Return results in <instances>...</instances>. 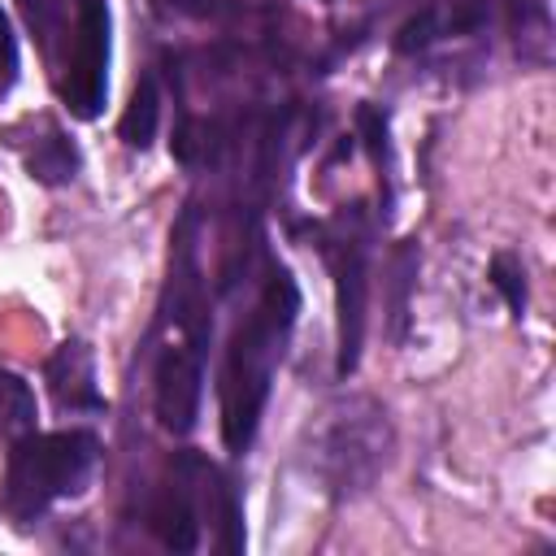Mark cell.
I'll return each mask as SVG.
<instances>
[{
    "mask_svg": "<svg viewBox=\"0 0 556 556\" xmlns=\"http://www.w3.org/2000/svg\"><path fill=\"white\" fill-rule=\"evenodd\" d=\"M295 317H300V287L291 269L274 261L252 313L239 321L222 361V443L230 456H243L261 430L274 369L287 356Z\"/></svg>",
    "mask_w": 556,
    "mask_h": 556,
    "instance_id": "6da1fadb",
    "label": "cell"
},
{
    "mask_svg": "<svg viewBox=\"0 0 556 556\" xmlns=\"http://www.w3.org/2000/svg\"><path fill=\"white\" fill-rule=\"evenodd\" d=\"M204 343L208 334H187L178 348L169 343L156 361V421L182 439L195 430L200 417V400H204Z\"/></svg>",
    "mask_w": 556,
    "mask_h": 556,
    "instance_id": "8992f818",
    "label": "cell"
},
{
    "mask_svg": "<svg viewBox=\"0 0 556 556\" xmlns=\"http://www.w3.org/2000/svg\"><path fill=\"white\" fill-rule=\"evenodd\" d=\"M43 378L61 413H104V395L96 387V356L83 339H65L48 356Z\"/></svg>",
    "mask_w": 556,
    "mask_h": 556,
    "instance_id": "52a82bcc",
    "label": "cell"
},
{
    "mask_svg": "<svg viewBox=\"0 0 556 556\" xmlns=\"http://www.w3.org/2000/svg\"><path fill=\"white\" fill-rule=\"evenodd\" d=\"M395 447L387 408L374 395H339L313 434V473L330 500L365 495L387 469Z\"/></svg>",
    "mask_w": 556,
    "mask_h": 556,
    "instance_id": "3957f363",
    "label": "cell"
},
{
    "mask_svg": "<svg viewBox=\"0 0 556 556\" xmlns=\"http://www.w3.org/2000/svg\"><path fill=\"white\" fill-rule=\"evenodd\" d=\"M486 278H491V287L504 295V308H508L513 317H526L530 291H526V265H521V256H517V252H495Z\"/></svg>",
    "mask_w": 556,
    "mask_h": 556,
    "instance_id": "5bb4252c",
    "label": "cell"
},
{
    "mask_svg": "<svg viewBox=\"0 0 556 556\" xmlns=\"http://www.w3.org/2000/svg\"><path fill=\"white\" fill-rule=\"evenodd\" d=\"M417 269H421V248L417 239H404L391 261H387V339L400 348L408 339V321H413V291H417Z\"/></svg>",
    "mask_w": 556,
    "mask_h": 556,
    "instance_id": "ba28073f",
    "label": "cell"
},
{
    "mask_svg": "<svg viewBox=\"0 0 556 556\" xmlns=\"http://www.w3.org/2000/svg\"><path fill=\"white\" fill-rule=\"evenodd\" d=\"M156 126H161V96H156V78L143 74V78L135 83V91H130V104H126L122 122H117V139H122L126 148L143 152V148H152Z\"/></svg>",
    "mask_w": 556,
    "mask_h": 556,
    "instance_id": "8fae6325",
    "label": "cell"
},
{
    "mask_svg": "<svg viewBox=\"0 0 556 556\" xmlns=\"http://www.w3.org/2000/svg\"><path fill=\"white\" fill-rule=\"evenodd\" d=\"M100 465V439L83 426L70 430H30L9 443L0 513L13 526L39 521L56 500H74L91 486Z\"/></svg>",
    "mask_w": 556,
    "mask_h": 556,
    "instance_id": "7a4b0ae2",
    "label": "cell"
},
{
    "mask_svg": "<svg viewBox=\"0 0 556 556\" xmlns=\"http://www.w3.org/2000/svg\"><path fill=\"white\" fill-rule=\"evenodd\" d=\"M356 135L365 139V152H369V161L378 169V182H387V191H391V126H387V109L365 100L356 109Z\"/></svg>",
    "mask_w": 556,
    "mask_h": 556,
    "instance_id": "4fadbf2b",
    "label": "cell"
},
{
    "mask_svg": "<svg viewBox=\"0 0 556 556\" xmlns=\"http://www.w3.org/2000/svg\"><path fill=\"white\" fill-rule=\"evenodd\" d=\"M109 0H78L74 13V35L65 52V74H61V100L78 122L100 117L104 96H109Z\"/></svg>",
    "mask_w": 556,
    "mask_h": 556,
    "instance_id": "5b68a950",
    "label": "cell"
},
{
    "mask_svg": "<svg viewBox=\"0 0 556 556\" xmlns=\"http://www.w3.org/2000/svg\"><path fill=\"white\" fill-rule=\"evenodd\" d=\"M35 417H39V408H35L30 382L22 374H13V369L0 365V439L4 443H17L22 434L35 430Z\"/></svg>",
    "mask_w": 556,
    "mask_h": 556,
    "instance_id": "7c38bea8",
    "label": "cell"
},
{
    "mask_svg": "<svg viewBox=\"0 0 556 556\" xmlns=\"http://www.w3.org/2000/svg\"><path fill=\"white\" fill-rule=\"evenodd\" d=\"M17 4H22L26 22H30L35 39H39L43 52H48V48H52V35H56V26H61V9H56V0H17Z\"/></svg>",
    "mask_w": 556,
    "mask_h": 556,
    "instance_id": "9a60e30c",
    "label": "cell"
},
{
    "mask_svg": "<svg viewBox=\"0 0 556 556\" xmlns=\"http://www.w3.org/2000/svg\"><path fill=\"white\" fill-rule=\"evenodd\" d=\"M22 161H26V174H30L35 182H43V187H65V182H74L78 169H83L78 143H74L56 122H43V130H39L35 143L22 152Z\"/></svg>",
    "mask_w": 556,
    "mask_h": 556,
    "instance_id": "9c48e42d",
    "label": "cell"
},
{
    "mask_svg": "<svg viewBox=\"0 0 556 556\" xmlns=\"http://www.w3.org/2000/svg\"><path fill=\"white\" fill-rule=\"evenodd\" d=\"M500 4H504V22L513 30L517 56L530 65H547L552 61V9H547V0H500Z\"/></svg>",
    "mask_w": 556,
    "mask_h": 556,
    "instance_id": "30bf717a",
    "label": "cell"
},
{
    "mask_svg": "<svg viewBox=\"0 0 556 556\" xmlns=\"http://www.w3.org/2000/svg\"><path fill=\"white\" fill-rule=\"evenodd\" d=\"M317 248L334 274V321H339V352H334V374L352 378L361 365V343H365V308H369V222L361 204L343 208L334 222L317 226Z\"/></svg>",
    "mask_w": 556,
    "mask_h": 556,
    "instance_id": "277c9868",
    "label": "cell"
},
{
    "mask_svg": "<svg viewBox=\"0 0 556 556\" xmlns=\"http://www.w3.org/2000/svg\"><path fill=\"white\" fill-rule=\"evenodd\" d=\"M17 83V35H13V22L9 13L0 9V96Z\"/></svg>",
    "mask_w": 556,
    "mask_h": 556,
    "instance_id": "2e32d148",
    "label": "cell"
}]
</instances>
